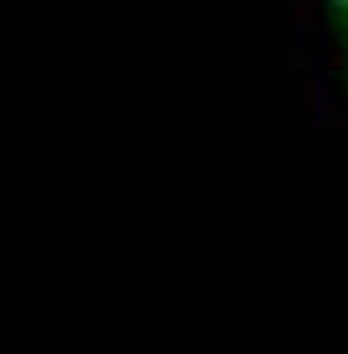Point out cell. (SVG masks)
I'll use <instances>...</instances> for the list:
<instances>
[{"instance_id":"obj_1","label":"cell","mask_w":348,"mask_h":354,"mask_svg":"<svg viewBox=\"0 0 348 354\" xmlns=\"http://www.w3.org/2000/svg\"><path fill=\"white\" fill-rule=\"evenodd\" d=\"M321 55L338 93L348 98V0H321Z\"/></svg>"}]
</instances>
